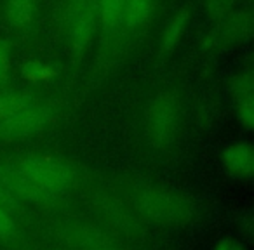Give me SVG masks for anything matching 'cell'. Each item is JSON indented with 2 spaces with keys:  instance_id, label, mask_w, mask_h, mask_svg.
I'll return each mask as SVG.
<instances>
[{
  "instance_id": "5b68a950",
  "label": "cell",
  "mask_w": 254,
  "mask_h": 250,
  "mask_svg": "<svg viewBox=\"0 0 254 250\" xmlns=\"http://www.w3.org/2000/svg\"><path fill=\"white\" fill-rule=\"evenodd\" d=\"M98 23L96 0H70L66 9V37L73 52H84L91 44Z\"/></svg>"
},
{
  "instance_id": "7402d4cb",
  "label": "cell",
  "mask_w": 254,
  "mask_h": 250,
  "mask_svg": "<svg viewBox=\"0 0 254 250\" xmlns=\"http://www.w3.org/2000/svg\"><path fill=\"white\" fill-rule=\"evenodd\" d=\"M16 231V224L12 215L7 210L0 207V240H7L14 235Z\"/></svg>"
},
{
  "instance_id": "cb8c5ba5",
  "label": "cell",
  "mask_w": 254,
  "mask_h": 250,
  "mask_svg": "<svg viewBox=\"0 0 254 250\" xmlns=\"http://www.w3.org/2000/svg\"><path fill=\"white\" fill-rule=\"evenodd\" d=\"M239 231H240V235H242L246 240L253 238V219H251L249 214H247L244 219H240V222H239Z\"/></svg>"
},
{
  "instance_id": "277c9868",
  "label": "cell",
  "mask_w": 254,
  "mask_h": 250,
  "mask_svg": "<svg viewBox=\"0 0 254 250\" xmlns=\"http://www.w3.org/2000/svg\"><path fill=\"white\" fill-rule=\"evenodd\" d=\"M53 120L54 111L51 106L32 102L21 111L0 122V141H21L30 136H35L51 125Z\"/></svg>"
},
{
  "instance_id": "7c38bea8",
  "label": "cell",
  "mask_w": 254,
  "mask_h": 250,
  "mask_svg": "<svg viewBox=\"0 0 254 250\" xmlns=\"http://www.w3.org/2000/svg\"><path fill=\"white\" fill-rule=\"evenodd\" d=\"M37 14V0H5V16L14 28H26Z\"/></svg>"
},
{
  "instance_id": "9a60e30c",
  "label": "cell",
  "mask_w": 254,
  "mask_h": 250,
  "mask_svg": "<svg viewBox=\"0 0 254 250\" xmlns=\"http://www.w3.org/2000/svg\"><path fill=\"white\" fill-rule=\"evenodd\" d=\"M33 101V96L25 94L18 91H4L0 92V122L9 118L14 113L21 111L23 108L30 106Z\"/></svg>"
},
{
  "instance_id": "7a4b0ae2",
  "label": "cell",
  "mask_w": 254,
  "mask_h": 250,
  "mask_svg": "<svg viewBox=\"0 0 254 250\" xmlns=\"http://www.w3.org/2000/svg\"><path fill=\"white\" fill-rule=\"evenodd\" d=\"M180 99L171 91L160 92L148 102L145 111L146 138L155 150H166L174 143L180 131Z\"/></svg>"
},
{
  "instance_id": "9c48e42d",
  "label": "cell",
  "mask_w": 254,
  "mask_h": 250,
  "mask_svg": "<svg viewBox=\"0 0 254 250\" xmlns=\"http://www.w3.org/2000/svg\"><path fill=\"white\" fill-rule=\"evenodd\" d=\"M98 208L106 221H110L113 226L120 229V231L127 233V235L136 236L143 233V226L139 222V219L132 214L129 208L124 203H120L119 200L110 197H99L98 198Z\"/></svg>"
},
{
  "instance_id": "8992f818",
  "label": "cell",
  "mask_w": 254,
  "mask_h": 250,
  "mask_svg": "<svg viewBox=\"0 0 254 250\" xmlns=\"http://www.w3.org/2000/svg\"><path fill=\"white\" fill-rule=\"evenodd\" d=\"M216 23V28H212L204 39V47L209 50H221L237 46L244 42L253 30V16L247 11L230 12Z\"/></svg>"
},
{
  "instance_id": "d4e9b609",
  "label": "cell",
  "mask_w": 254,
  "mask_h": 250,
  "mask_svg": "<svg viewBox=\"0 0 254 250\" xmlns=\"http://www.w3.org/2000/svg\"><path fill=\"white\" fill-rule=\"evenodd\" d=\"M98 250H115V249H110V247H103V249H98Z\"/></svg>"
},
{
  "instance_id": "8fae6325",
  "label": "cell",
  "mask_w": 254,
  "mask_h": 250,
  "mask_svg": "<svg viewBox=\"0 0 254 250\" xmlns=\"http://www.w3.org/2000/svg\"><path fill=\"white\" fill-rule=\"evenodd\" d=\"M127 0H98V18L105 33H115L122 26Z\"/></svg>"
},
{
  "instance_id": "ac0fdd59",
  "label": "cell",
  "mask_w": 254,
  "mask_h": 250,
  "mask_svg": "<svg viewBox=\"0 0 254 250\" xmlns=\"http://www.w3.org/2000/svg\"><path fill=\"white\" fill-rule=\"evenodd\" d=\"M237 0H204L205 12H207V16L212 21H219L226 14H230Z\"/></svg>"
},
{
  "instance_id": "52a82bcc",
  "label": "cell",
  "mask_w": 254,
  "mask_h": 250,
  "mask_svg": "<svg viewBox=\"0 0 254 250\" xmlns=\"http://www.w3.org/2000/svg\"><path fill=\"white\" fill-rule=\"evenodd\" d=\"M0 181L7 186V190L18 198L19 201H28L37 205H49L58 198V195L44 190L42 186L32 181L21 172L18 167L4 165L0 167Z\"/></svg>"
},
{
  "instance_id": "ffe728a7",
  "label": "cell",
  "mask_w": 254,
  "mask_h": 250,
  "mask_svg": "<svg viewBox=\"0 0 254 250\" xmlns=\"http://www.w3.org/2000/svg\"><path fill=\"white\" fill-rule=\"evenodd\" d=\"M11 75V47L7 40L0 39V87L9 80Z\"/></svg>"
},
{
  "instance_id": "4fadbf2b",
  "label": "cell",
  "mask_w": 254,
  "mask_h": 250,
  "mask_svg": "<svg viewBox=\"0 0 254 250\" xmlns=\"http://www.w3.org/2000/svg\"><path fill=\"white\" fill-rule=\"evenodd\" d=\"M188 23H190V9H181L171 18V21L166 25L162 33V50L166 54L173 52L174 47L178 46L181 35L187 30Z\"/></svg>"
},
{
  "instance_id": "484cf974",
  "label": "cell",
  "mask_w": 254,
  "mask_h": 250,
  "mask_svg": "<svg viewBox=\"0 0 254 250\" xmlns=\"http://www.w3.org/2000/svg\"><path fill=\"white\" fill-rule=\"evenodd\" d=\"M150 2H155V0H150Z\"/></svg>"
},
{
  "instance_id": "ba28073f",
  "label": "cell",
  "mask_w": 254,
  "mask_h": 250,
  "mask_svg": "<svg viewBox=\"0 0 254 250\" xmlns=\"http://www.w3.org/2000/svg\"><path fill=\"white\" fill-rule=\"evenodd\" d=\"M221 165L235 179H249L254 172V148L240 141L226 146L221 153Z\"/></svg>"
},
{
  "instance_id": "5bb4252c",
  "label": "cell",
  "mask_w": 254,
  "mask_h": 250,
  "mask_svg": "<svg viewBox=\"0 0 254 250\" xmlns=\"http://www.w3.org/2000/svg\"><path fill=\"white\" fill-rule=\"evenodd\" d=\"M153 4L155 2H150V0H127L122 25H126L131 30L143 26L152 16Z\"/></svg>"
},
{
  "instance_id": "44dd1931",
  "label": "cell",
  "mask_w": 254,
  "mask_h": 250,
  "mask_svg": "<svg viewBox=\"0 0 254 250\" xmlns=\"http://www.w3.org/2000/svg\"><path fill=\"white\" fill-rule=\"evenodd\" d=\"M0 207L7 210L9 214H12V212H16L19 208V200L7 190V186L2 181H0Z\"/></svg>"
},
{
  "instance_id": "30bf717a",
  "label": "cell",
  "mask_w": 254,
  "mask_h": 250,
  "mask_svg": "<svg viewBox=\"0 0 254 250\" xmlns=\"http://www.w3.org/2000/svg\"><path fill=\"white\" fill-rule=\"evenodd\" d=\"M61 238L73 247H80L85 250H98L108 247L110 236L101 228L92 224H73L66 226L61 231Z\"/></svg>"
},
{
  "instance_id": "603a6c76",
  "label": "cell",
  "mask_w": 254,
  "mask_h": 250,
  "mask_svg": "<svg viewBox=\"0 0 254 250\" xmlns=\"http://www.w3.org/2000/svg\"><path fill=\"white\" fill-rule=\"evenodd\" d=\"M212 250H247V247L242 240L226 236V238H221L219 242H216V245L212 247Z\"/></svg>"
},
{
  "instance_id": "d6986e66",
  "label": "cell",
  "mask_w": 254,
  "mask_h": 250,
  "mask_svg": "<svg viewBox=\"0 0 254 250\" xmlns=\"http://www.w3.org/2000/svg\"><path fill=\"white\" fill-rule=\"evenodd\" d=\"M235 113L239 122L244 125V129L251 131L254 127V99L235 102Z\"/></svg>"
},
{
  "instance_id": "2e32d148",
  "label": "cell",
  "mask_w": 254,
  "mask_h": 250,
  "mask_svg": "<svg viewBox=\"0 0 254 250\" xmlns=\"http://www.w3.org/2000/svg\"><path fill=\"white\" fill-rule=\"evenodd\" d=\"M230 92L233 96V101H246L254 99V75L251 70H244L237 73L230 82Z\"/></svg>"
},
{
  "instance_id": "3957f363",
  "label": "cell",
  "mask_w": 254,
  "mask_h": 250,
  "mask_svg": "<svg viewBox=\"0 0 254 250\" xmlns=\"http://www.w3.org/2000/svg\"><path fill=\"white\" fill-rule=\"evenodd\" d=\"M19 170L32 181H35L44 190L54 195L70 190L77 183V172L68 162L56 156L33 155L26 156L18 163Z\"/></svg>"
},
{
  "instance_id": "e0dca14e",
  "label": "cell",
  "mask_w": 254,
  "mask_h": 250,
  "mask_svg": "<svg viewBox=\"0 0 254 250\" xmlns=\"http://www.w3.org/2000/svg\"><path fill=\"white\" fill-rule=\"evenodd\" d=\"M21 75L28 82H46L56 75V70L42 61H28L21 66Z\"/></svg>"
},
{
  "instance_id": "6da1fadb",
  "label": "cell",
  "mask_w": 254,
  "mask_h": 250,
  "mask_svg": "<svg viewBox=\"0 0 254 250\" xmlns=\"http://www.w3.org/2000/svg\"><path fill=\"white\" fill-rule=\"evenodd\" d=\"M139 215L160 226H185L195 217L197 207L183 193L160 186H143L134 193Z\"/></svg>"
}]
</instances>
